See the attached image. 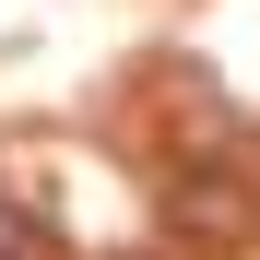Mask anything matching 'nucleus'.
I'll list each match as a JSON object with an SVG mask.
<instances>
[{
	"instance_id": "obj_1",
	"label": "nucleus",
	"mask_w": 260,
	"mask_h": 260,
	"mask_svg": "<svg viewBox=\"0 0 260 260\" xmlns=\"http://www.w3.org/2000/svg\"><path fill=\"white\" fill-rule=\"evenodd\" d=\"M166 237H178L189 260H248V248H260V189H248V166L189 154L178 178H166Z\"/></svg>"
},
{
	"instance_id": "obj_2",
	"label": "nucleus",
	"mask_w": 260,
	"mask_h": 260,
	"mask_svg": "<svg viewBox=\"0 0 260 260\" xmlns=\"http://www.w3.org/2000/svg\"><path fill=\"white\" fill-rule=\"evenodd\" d=\"M0 260H24V248H12V237H0Z\"/></svg>"
}]
</instances>
